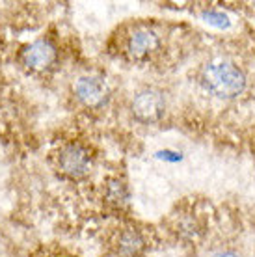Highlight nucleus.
I'll list each match as a JSON object with an SVG mask.
<instances>
[{"instance_id": "f257e3e1", "label": "nucleus", "mask_w": 255, "mask_h": 257, "mask_svg": "<svg viewBox=\"0 0 255 257\" xmlns=\"http://www.w3.org/2000/svg\"><path fill=\"white\" fill-rule=\"evenodd\" d=\"M199 82L218 99H235L246 90V75L229 60H212L203 65Z\"/></svg>"}, {"instance_id": "f03ea898", "label": "nucleus", "mask_w": 255, "mask_h": 257, "mask_svg": "<svg viewBox=\"0 0 255 257\" xmlns=\"http://www.w3.org/2000/svg\"><path fill=\"white\" fill-rule=\"evenodd\" d=\"M93 157L89 149L80 142H69L60 148L56 155L58 172L69 179H82L89 174Z\"/></svg>"}, {"instance_id": "7ed1b4c3", "label": "nucleus", "mask_w": 255, "mask_h": 257, "mask_svg": "<svg viewBox=\"0 0 255 257\" xmlns=\"http://www.w3.org/2000/svg\"><path fill=\"white\" fill-rule=\"evenodd\" d=\"M131 112L134 119L146 125L159 123L166 112V97L157 88H144L134 95L131 103Z\"/></svg>"}, {"instance_id": "20e7f679", "label": "nucleus", "mask_w": 255, "mask_h": 257, "mask_svg": "<svg viewBox=\"0 0 255 257\" xmlns=\"http://www.w3.org/2000/svg\"><path fill=\"white\" fill-rule=\"evenodd\" d=\"M73 93L88 108H101L108 103L110 88L106 80L99 75H84L73 84Z\"/></svg>"}, {"instance_id": "39448f33", "label": "nucleus", "mask_w": 255, "mask_h": 257, "mask_svg": "<svg viewBox=\"0 0 255 257\" xmlns=\"http://www.w3.org/2000/svg\"><path fill=\"white\" fill-rule=\"evenodd\" d=\"M160 49V38L153 28L140 26L127 39V54L134 62L149 60Z\"/></svg>"}, {"instance_id": "423d86ee", "label": "nucleus", "mask_w": 255, "mask_h": 257, "mask_svg": "<svg viewBox=\"0 0 255 257\" xmlns=\"http://www.w3.org/2000/svg\"><path fill=\"white\" fill-rule=\"evenodd\" d=\"M58 58V49L51 39H38L25 47V51L21 52L23 65H26L32 71H45L49 69Z\"/></svg>"}, {"instance_id": "0eeeda50", "label": "nucleus", "mask_w": 255, "mask_h": 257, "mask_svg": "<svg viewBox=\"0 0 255 257\" xmlns=\"http://www.w3.org/2000/svg\"><path fill=\"white\" fill-rule=\"evenodd\" d=\"M144 244L146 242H144L140 231L134 227H127L117 237V253H121L123 257H134L140 253Z\"/></svg>"}, {"instance_id": "6e6552de", "label": "nucleus", "mask_w": 255, "mask_h": 257, "mask_svg": "<svg viewBox=\"0 0 255 257\" xmlns=\"http://www.w3.org/2000/svg\"><path fill=\"white\" fill-rule=\"evenodd\" d=\"M108 198L117 203H125L127 201V188L121 181H112L108 185Z\"/></svg>"}, {"instance_id": "1a4fd4ad", "label": "nucleus", "mask_w": 255, "mask_h": 257, "mask_svg": "<svg viewBox=\"0 0 255 257\" xmlns=\"http://www.w3.org/2000/svg\"><path fill=\"white\" fill-rule=\"evenodd\" d=\"M203 19L207 21L209 25H214V26H218V28H227V26H229L227 15H223L222 12H214V10L203 12Z\"/></svg>"}, {"instance_id": "9d476101", "label": "nucleus", "mask_w": 255, "mask_h": 257, "mask_svg": "<svg viewBox=\"0 0 255 257\" xmlns=\"http://www.w3.org/2000/svg\"><path fill=\"white\" fill-rule=\"evenodd\" d=\"M212 257H238V253H235V251H231V250H222V251H218V253H214Z\"/></svg>"}, {"instance_id": "9b49d317", "label": "nucleus", "mask_w": 255, "mask_h": 257, "mask_svg": "<svg viewBox=\"0 0 255 257\" xmlns=\"http://www.w3.org/2000/svg\"><path fill=\"white\" fill-rule=\"evenodd\" d=\"M253 6H255V4H253Z\"/></svg>"}]
</instances>
